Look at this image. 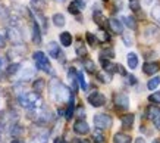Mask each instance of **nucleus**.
Wrapping results in <instances>:
<instances>
[{
  "mask_svg": "<svg viewBox=\"0 0 160 143\" xmlns=\"http://www.w3.org/2000/svg\"><path fill=\"white\" fill-rule=\"evenodd\" d=\"M50 96L56 103H65V102L71 100L72 93L63 83L58 81V80H53L50 83Z\"/></svg>",
  "mask_w": 160,
  "mask_h": 143,
  "instance_id": "1",
  "label": "nucleus"
},
{
  "mask_svg": "<svg viewBox=\"0 0 160 143\" xmlns=\"http://www.w3.org/2000/svg\"><path fill=\"white\" fill-rule=\"evenodd\" d=\"M18 102L22 108L25 109H38V108H43V99L40 96V93L37 92H32V93H22L19 94L18 98Z\"/></svg>",
  "mask_w": 160,
  "mask_h": 143,
  "instance_id": "2",
  "label": "nucleus"
},
{
  "mask_svg": "<svg viewBox=\"0 0 160 143\" xmlns=\"http://www.w3.org/2000/svg\"><path fill=\"white\" fill-rule=\"evenodd\" d=\"M32 58H34V62L37 65V69H41V71H46V72H49L52 74L53 71H52V65L49 62V58L43 53V52H35L32 55Z\"/></svg>",
  "mask_w": 160,
  "mask_h": 143,
  "instance_id": "3",
  "label": "nucleus"
},
{
  "mask_svg": "<svg viewBox=\"0 0 160 143\" xmlns=\"http://www.w3.org/2000/svg\"><path fill=\"white\" fill-rule=\"evenodd\" d=\"M94 125L98 130H107L112 125V117L107 114H97L94 115Z\"/></svg>",
  "mask_w": 160,
  "mask_h": 143,
  "instance_id": "4",
  "label": "nucleus"
},
{
  "mask_svg": "<svg viewBox=\"0 0 160 143\" xmlns=\"http://www.w3.org/2000/svg\"><path fill=\"white\" fill-rule=\"evenodd\" d=\"M113 103H115L118 111H126V109L129 108V98L125 93H115Z\"/></svg>",
  "mask_w": 160,
  "mask_h": 143,
  "instance_id": "5",
  "label": "nucleus"
},
{
  "mask_svg": "<svg viewBox=\"0 0 160 143\" xmlns=\"http://www.w3.org/2000/svg\"><path fill=\"white\" fill-rule=\"evenodd\" d=\"M160 39V30L156 25H148L144 30V40L147 43H154Z\"/></svg>",
  "mask_w": 160,
  "mask_h": 143,
  "instance_id": "6",
  "label": "nucleus"
},
{
  "mask_svg": "<svg viewBox=\"0 0 160 143\" xmlns=\"http://www.w3.org/2000/svg\"><path fill=\"white\" fill-rule=\"evenodd\" d=\"M88 103L91 105V106H94V108H100V106H103V105L106 103V98H104V94L100 93V92H92V93L88 94Z\"/></svg>",
  "mask_w": 160,
  "mask_h": 143,
  "instance_id": "7",
  "label": "nucleus"
},
{
  "mask_svg": "<svg viewBox=\"0 0 160 143\" xmlns=\"http://www.w3.org/2000/svg\"><path fill=\"white\" fill-rule=\"evenodd\" d=\"M73 131L79 136H84V134H88L90 133V125L87 124V121H84V119H78L75 121L73 124Z\"/></svg>",
  "mask_w": 160,
  "mask_h": 143,
  "instance_id": "8",
  "label": "nucleus"
},
{
  "mask_svg": "<svg viewBox=\"0 0 160 143\" xmlns=\"http://www.w3.org/2000/svg\"><path fill=\"white\" fill-rule=\"evenodd\" d=\"M8 39L13 45H22V41H24V37H22L18 28H8Z\"/></svg>",
  "mask_w": 160,
  "mask_h": 143,
  "instance_id": "9",
  "label": "nucleus"
},
{
  "mask_svg": "<svg viewBox=\"0 0 160 143\" xmlns=\"http://www.w3.org/2000/svg\"><path fill=\"white\" fill-rule=\"evenodd\" d=\"M142 71L147 75H154L156 72L160 71V64L159 62H146L142 65Z\"/></svg>",
  "mask_w": 160,
  "mask_h": 143,
  "instance_id": "10",
  "label": "nucleus"
},
{
  "mask_svg": "<svg viewBox=\"0 0 160 143\" xmlns=\"http://www.w3.org/2000/svg\"><path fill=\"white\" fill-rule=\"evenodd\" d=\"M84 8H85V2L84 0H72V3L69 5L68 10L69 13H72V15H78Z\"/></svg>",
  "mask_w": 160,
  "mask_h": 143,
  "instance_id": "11",
  "label": "nucleus"
},
{
  "mask_svg": "<svg viewBox=\"0 0 160 143\" xmlns=\"http://www.w3.org/2000/svg\"><path fill=\"white\" fill-rule=\"evenodd\" d=\"M107 22H109V28H110L115 34H123V24H122L121 21L112 18V19H109Z\"/></svg>",
  "mask_w": 160,
  "mask_h": 143,
  "instance_id": "12",
  "label": "nucleus"
},
{
  "mask_svg": "<svg viewBox=\"0 0 160 143\" xmlns=\"http://www.w3.org/2000/svg\"><path fill=\"white\" fill-rule=\"evenodd\" d=\"M134 119H135V117H134L132 114H126V115L121 117L122 128H125V130H131L132 125H134Z\"/></svg>",
  "mask_w": 160,
  "mask_h": 143,
  "instance_id": "13",
  "label": "nucleus"
},
{
  "mask_svg": "<svg viewBox=\"0 0 160 143\" xmlns=\"http://www.w3.org/2000/svg\"><path fill=\"white\" fill-rule=\"evenodd\" d=\"M32 41L35 45H40L41 43V34H40V25L37 24V21H34L32 24Z\"/></svg>",
  "mask_w": 160,
  "mask_h": 143,
  "instance_id": "14",
  "label": "nucleus"
},
{
  "mask_svg": "<svg viewBox=\"0 0 160 143\" xmlns=\"http://www.w3.org/2000/svg\"><path fill=\"white\" fill-rule=\"evenodd\" d=\"M49 55L50 58H59L60 56V46H58V43H54V41H52L49 45Z\"/></svg>",
  "mask_w": 160,
  "mask_h": 143,
  "instance_id": "15",
  "label": "nucleus"
},
{
  "mask_svg": "<svg viewBox=\"0 0 160 143\" xmlns=\"http://www.w3.org/2000/svg\"><path fill=\"white\" fill-rule=\"evenodd\" d=\"M113 143H131V137L125 133H116L113 136Z\"/></svg>",
  "mask_w": 160,
  "mask_h": 143,
  "instance_id": "16",
  "label": "nucleus"
},
{
  "mask_svg": "<svg viewBox=\"0 0 160 143\" xmlns=\"http://www.w3.org/2000/svg\"><path fill=\"white\" fill-rule=\"evenodd\" d=\"M60 43H62V46H65V47H69V46L72 45V34L68 33V31L62 33V34H60Z\"/></svg>",
  "mask_w": 160,
  "mask_h": 143,
  "instance_id": "17",
  "label": "nucleus"
},
{
  "mask_svg": "<svg viewBox=\"0 0 160 143\" xmlns=\"http://www.w3.org/2000/svg\"><path fill=\"white\" fill-rule=\"evenodd\" d=\"M160 112V109L156 106V105H150L148 108H147L146 111V115H147V118H150V119H154L157 115H159Z\"/></svg>",
  "mask_w": 160,
  "mask_h": 143,
  "instance_id": "18",
  "label": "nucleus"
},
{
  "mask_svg": "<svg viewBox=\"0 0 160 143\" xmlns=\"http://www.w3.org/2000/svg\"><path fill=\"white\" fill-rule=\"evenodd\" d=\"M92 18H94V21H96L98 25H103L104 22H106V19H104V16H103V13H102V10L97 9V8H94V12H92Z\"/></svg>",
  "mask_w": 160,
  "mask_h": 143,
  "instance_id": "19",
  "label": "nucleus"
},
{
  "mask_svg": "<svg viewBox=\"0 0 160 143\" xmlns=\"http://www.w3.org/2000/svg\"><path fill=\"white\" fill-rule=\"evenodd\" d=\"M126 61H128V66L131 69H135L137 66H138V56H137L135 53H129L128 58H126Z\"/></svg>",
  "mask_w": 160,
  "mask_h": 143,
  "instance_id": "20",
  "label": "nucleus"
},
{
  "mask_svg": "<svg viewBox=\"0 0 160 143\" xmlns=\"http://www.w3.org/2000/svg\"><path fill=\"white\" fill-rule=\"evenodd\" d=\"M32 87H34V90L37 92V93H43L44 87H46V81H44L43 78L34 80V83H32Z\"/></svg>",
  "mask_w": 160,
  "mask_h": 143,
  "instance_id": "21",
  "label": "nucleus"
},
{
  "mask_svg": "<svg viewBox=\"0 0 160 143\" xmlns=\"http://www.w3.org/2000/svg\"><path fill=\"white\" fill-rule=\"evenodd\" d=\"M52 19H53V24L56 27H63V25L66 24V19H65V16L62 13H54Z\"/></svg>",
  "mask_w": 160,
  "mask_h": 143,
  "instance_id": "22",
  "label": "nucleus"
},
{
  "mask_svg": "<svg viewBox=\"0 0 160 143\" xmlns=\"http://www.w3.org/2000/svg\"><path fill=\"white\" fill-rule=\"evenodd\" d=\"M82 65H84V68L87 69L90 74H94V72H96V64H94L91 59H88V58H87V59H84L82 61Z\"/></svg>",
  "mask_w": 160,
  "mask_h": 143,
  "instance_id": "23",
  "label": "nucleus"
},
{
  "mask_svg": "<svg viewBox=\"0 0 160 143\" xmlns=\"http://www.w3.org/2000/svg\"><path fill=\"white\" fill-rule=\"evenodd\" d=\"M22 133H24V130H22V127H21L19 124H12V125H10V134H12L13 137H18V136H21Z\"/></svg>",
  "mask_w": 160,
  "mask_h": 143,
  "instance_id": "24",
  "label": "nucleus"
},
{
  "mask_svg": "<svg viewBox=\"0 0 160 143\" xmlns=\"http://www.w3.org/2000/svg\"><path fill=\"white\" fill-rule=\"evenodd\" d=\"M122 21H123L126 27H129L131 30H135V28H137V22H135V19H134L132 16H123V18H122Z\"/></svg>",
  "mask_w": 160,
  "mask_h": 143,
  "instance_id": "25",
  "label": "nucleus"
},
{
  "mask_svg": "<svg viewBox=\"0 0 160 143\" xmlns=\"http://www.w3.org/2000/svg\"><path fill=\"white\" fill-rule=\"evenodd\" d=\"M73 108H75V105H73V94H72V98H71V100H69L68 109H66V114H65L66 119H71V118H72V115H73Z\"/></svg>",
  "mask_w": 160,
  "mask_h": 143,
  "instance_id": "26",
  "label": "nucleus"
},
{
  "mask_svg": "<svg viewBox=\"0 0 160 143\" xmlns=\"http://www.w3.org/2000/svg\"><path fill=\"white\" fill-rule=\"evenodd\" d=\"M160 84V77H154V78H151L148 83H147V89L148 90H154L159 87Z\"/></svg>",
  "mask_w": 160,
  "mask_h": 143,
  "instance_id": "27",
  "label": "nucleus"
},
{
  "mask_svg": "<svg viewBox=\"0 0 160 143\" xmlns=\"http://www.w3.org/2000/svg\"><path fill=\"white\" fill-rule=\"evenodd\" d=\"M92 140H94V143H106V139H104V136H103L98 130H96L94 133H92Z\"/></svg>",
  "mask_w": 160,
  "mask_h": 143,
  "instance_id": "28",
  "label": "nucleus"
},
{
  "mask_svg": "<svg viewBox=\"0 0 160 143\" xmlns=\"http://www.w3.org/2000/svg\"><path fill=\"white\" fill-rule=\"evenodd\" d=\"M151 18H153L157 24H160V5L153 8V10H151Z\"/></svg>",
  "mask_w": 160,
  "mask_h": 143,
  "instance_id": "29",
  "label": "nucleus"
},
{
  "mask_svg": "<svg viewBox=\"0 0 160 143\" xmlns=\"http://www.w3.org/2000/svg\"><path fill=\"white\" fill-rule=\"evenodd\" d=\"M100 58H104V59H112V58H115V52L113 49H104L102 50V53H100Z\"/></svg>",
  "mask_w": 160,
  "mask_h": 143,
  "instance_id": "30",
  "label": "nucleus"
},
{
  "mask_svg": "<svg viewBox=\"0 0 160 143\" xmlns=\"http://www.w3.org/2000/svg\"><path fill=\"white\" fill-rule=\"evenodd\" d=\"M77 78H78V83H79V87H81V90H87V81H85V78H84V74L82 72H78L77 74Z\"/></svg>",
  "mask_w": 160,
  "mask_h": 143,
  "instance_id": "31",
  "label": "nucleus"
},
{
  "mask_svg": "<svg viewBox=\"0 0 160 143\" xmlns=\"http://www.w3.org/2000/svg\"><path fill=\"white\" fill-rule=\"evenodd\" d=\"M85 39H87L88 45L92 46V47H96V45H97V37L92 34V33H87V34H85Z\"/></svg>",
  "mask_w": 160,
  "mask_h": 143,
  "instance_id": "32",
  "label": "nucleus"
},
{
  "mask_svg": "<svg viewBox=\"0 0 160 143\" xmlns=\"http://www.w3.org/2000/svg\"><path fill=\"white\" fill-rule=\"evenodd\" d=\"M148 102H151V103H154V105H159L160 103V92L151 93L150 96H148Z\"/></svg>",
  "mask_w": 160,
  "mask_h": 143,
  "instance_id": "33",
  "label": "nucleus"
},
{
  "mask_svg": "<svg viewBox=\"0 0 160 143\" xmlns=\"http://www.w3.org/2000/svg\"><path fill=\"white\" fill-rule=\"evenodd\" d=\"M77 55L78 56H85V55H87V50H85V47L82 46L81 41H78L77 43Z\"/></svg>",
  "mask_w": 160,
  "mask_h": 143,
  "instance_id": "34",
  "label": "nucleus"
},
{
  "mask_svg": "<svg viewBox=\"0 0 160 143\" xmlns=\"http://www.w3.org/2000/svg\"><path fill=\"white\" fill-rule=\"evenodd\" d=\"M19 68H21L19 64H12V65H9V68H8V75L16 74V72L19 71Z\"/></svg>",
  "mask_w": 160,
  "mask_h": 143,
  "instance_id": "35",
  "label": "nucleus"
},
{
  "mask_svg": "<svg viewBox=\"0 0 160 143\" xmlns=\"http://www.w3.org/2000/svg\"><path fill=\"white\" fill-rule=\"evenodd\" d=\"M31 5L37 10H41L44 8V0H31Z\"/></svg>",
  "mask_w": 160,
  "mask_h": 143,
  "instance_id": "36",
  "label": "nucleus"
},
{
  "mask_svg": "<svg viewBox=\"0 0 160 143\" xmlns=\"http://www.w3.org/2000/svg\"><path fill=\"white\" fill-rule=\"evenodd\" d=\"M97 39L100 40V41H103V43H106L107 40H109V35H107V33L104 30H100L97 34Z\"/></svg>",
  "mask_w": 160,
  "mask_h": 143,
  "instance_id": "37",
  "label": "nucleus"
},
{
  "mask_svg": "<svg viewBox=\"0 0 160 143\" xmlns=\"http://www.w3.org/2000/svg\"><path fill=\"white\" fill-rule=\"evenodd\" d=\"M97 78L102 80V83H109L110 81V75H106V74H103V72H100V74H97Z\"/></svg>",
  "mask_w": 160,
  "mask_h": 143,
  "instance_id": "38",
  "label": "nucleus"
},
{
  "mask_svg": "<svg viewBox=\"0 0 160 143\" xmlns=\"http://www.w3.org/2000/svg\"><path fill=\"white\" fill-rule=\"evenodd\" d=\"M122 37H123V41H125L126 46H131L132 45V39L129 34H122Z\"/></svg>",
  "mask_w": 160,
  "mask_h": 143,
  "instance_id": "39",
  "label": "nucleus"
},
{
  "mask_svg": "<svg viewBox=\"0 0 160 143\" xmlns=\"http://www.w3.org/2000/svg\"><path fill=\"white\" fill-rule=\"evenodd\" d=\"M119 74H122V75H126V71H125V68L122 66V65H118V69H116Z\"/></svg>",
  "mask_w": 160,
  "mask_h": 143,
  "instance_id": "40",
  "label": "nucleus"
},
{
  "mask_svg": "<svg viewBox=\"0 0 160 143\" xmlns=\"http://www.w3.org/2000/svg\"><path fill=\"white\" fill-rule=\"evenodd\" d=\"M154 125L160 130V112H159V115H157V117L154 118Z\"/></svg>",
  "mask_w": 160,
  "mask_h": 143,
  "instance_id": "41",
  "label": "nucleus"
},
{
  "mask_svg": "<svg viewBox=\"0 0 160 143\" xmlns=\"http://www.w3.org/2000/svg\"><path fill=\"white\" fill-rule=\"evenodd\" d=\"M128 78H129V84H135L137 83V78L134 75H128Z\"/></svg>",
  "mask_w": 160,
  "mask_h": 143,
  "instance_id": "42",
  "label": "nucleus"
},
{
  "mask_svg": "<svg viewBox=\"0 0 160 143\" xmlns=\"http://www.w3.org/2000/svg\"><path fill=\"white\" fill-rule=\"evenodd\" d=\"M75 143H88L87 140H82V139H75Z\"/></svg>",
  "mask_w": 160,
  "mask_h": 143,
  "instance_id": "43",
  "label": "nucleus"
},
{
  "mask_svg": "<svg viewBox=\"0 0 160 143\" xmlns=\"http://www.w3.org/2000/svg\"><path fill=\"white\" fill-rule=\"evenodd\" d=\"M3 46H5V40H3V37L0 34V47H3Z\"/></svg>",
  "mask_w": 160,
  "mask_h": 143,
  "instance_id": "44",
  "label": "nucleus"
},
{
  "mask_svg": "<svg viewBox=\"0 0 160 143\" xmlns=\"http://www.w3.org/2000/svg\"><path fill=\"white\" fill-rule=\"evenodd\" d=\"M135 143H144V139H141V137H138L135 140Z\"/></svg>",
  "mask_w": 160,
  "mask_h": 143,
  "instance_id": "45",
  "label": "nucleus"
},
{
  "mask_svg": "<svg viewBox=\"0 0 160 143\" xmlns=\"http://www.w3.org/2000/svg\"><path fill=\"white\" fill-rule=\"evenodd\" d=\"M12 143H22V142H19V140H12Z\"/></svg>",
  "mask_w": 160,
  "mask_h": 143,
  "instance_id": "46",
  "label": "nucleus"
},
{
  "mask_svg": "<svg viewBox=\"0 0 160 143\" xmlns=\"http://www.w3.org/2000/svg\"><path fill=\"white\" fill-rule=\"evenodd\" d=\"M2 65H3V61L0 59V68H2Z\"/></svg>",
  "mask_w": 160,
  "mask_h": 143,
  "instance_id": "47",
  "label": "nucleus"
},
{
  "mask_svg": "<svg viewBox=\"0 0 160 143\" xmlns=\"http://www.w3.org/2000/svg\"><path fill=\"white\" fill-rule=\"evenodd\" d=\"M56 2H60V3H63V2H66V0H56Z\"/></svg>",
  "mask_w": 160,
  "mask_h": 143,
  "instance_id": "48",
  "label": "nucleus"
},
{
  "mask_svg": "<svg viewBox=\"0 0 160 143\" xmlns=\"http://www.w3.org/2000/svg\"><path fill=\"white\" fill-rule=\"evenodd\" d=\"M153 143H160V140H154V142H153Z\"/></svg>",
  "mask_w": 160,
  "mask_h": 143,
  "instance_id": "49",
  "label": "nucleus"
},
{
  "mask_svg": "<svg viewBox=\"0 0 160 143\" xmlns=\"http://www.w3.org/2000/svg\"><path fill=\"white\" fill-rule=\"evenodd\" d=\"M129 2H140V0H129Z\"/></svg>",
  "mask_w": 160,
  "mask_h": 143,
  "instance_id": "50",
  "label": "nucleus"
},
{
  "mask_svg": "<svg viewBox=\"0 0 160 143\" xmlns=\"http://www.w3.org/2000/svg\"><path fill=\"white\" fill-rule=\"evenodd\" d=\"M103 2H107V0H103Z\"/></svg>",
  "mask_w": 160,
  "mask_h": 143,
  "instance_id": "51",
  "label": "nucleus"
}]
</instances>
